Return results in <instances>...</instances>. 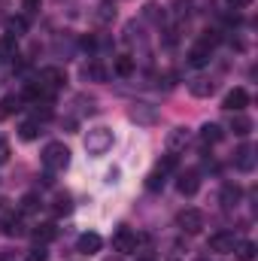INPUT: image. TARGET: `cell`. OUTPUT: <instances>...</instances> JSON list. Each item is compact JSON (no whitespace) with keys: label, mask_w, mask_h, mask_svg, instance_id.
<instances>
[{"label":"cell","mask_w":258,"mask_h":261,"mask_svg":"<svg viewBox=\"0 0 258 261\" xmlns=\"http://www.w3.org/2000/svg\"><path fill=\"white\" fill-rule=\"evenodd\" d=\"M167 143H170V149L186 146V143H189V130H186V128H176L173 134H170V140H167Z\"/></svg>","instance_id":"25"},{"label":"cell","mask_w":258,"mask_h":261,"mask_svg":"<svg viewBox=\"0 0 258 261\" xmlns=\"http://www.w3.org/2000/svg\"><path fill=\"white\" fill-rule=\"evenodd\" d=\"M40 203H43V200H40L37 195H24L21 197V213H37Z\"/></svg>","instance_id":"26"},{"label":"cell","mask_w":258,"mask_h":261,"mask_svg":"<svg viewBox=\"0 0 258 261\" xmlns=\"http://www.w3.org/2000/svg\"><path fill=\"white\" fill-rule=\"evenodd\" d=\"M55 237H58V228H55L52 222H46V225H40V228L34 231V240H37L40 246H46V243H52Z\"/></svg>","instance_id":"16"},{"label":"cell","mask_w":258,"mask_h":261,"mask_svg":"<svg viewBox=\"0 0 258 261\" xmlns=\"http://www.w3.org/2000/svg\"><path fill=\"white\" fill-rule=\"evenodd\" d=\"M176 164H179V158H176V152H167L161 161H158V170L161 173H170V170H176Z\"/></svg>","instance_id":"24"},{"label":"cell","mask_w":258,"mask_h":261,"mask_svg":"<svg viewBox=\"0 0 258 261\" xmlns=\"http://www.w3.org/2000/svg\"><path fill=\"white\" fill-rule=\"evenodd\" d=\"M28 261H46V249H43V246L31 249V252H28Z\"/></svg>","instance_id":"30"},{"label":"cell","mask_w":258,"mask_h":261,"mask_svg":"<svg viewBox=\"0 0 258 261\" xmlns=\"http://www.w3.org/2000/svg\"><path fill=\"white\" fill-rule=\"evenodd\" d=\"M85 76H88V79H94V82H104V79H107V70H104L100 61H91V64L85 67Z\"/></svg>","instance_id":"22"},{"label":"cell","mask_w":258,"mask_h":261,"mask_svg":"<svg viewBox=\"0 0 258 261\" xmlns=\"http://www.w3.org/2000/svg\"><path fill=\"white\" fill-rule=\"evenodd\" d=\"M6 161H9V143L0 140V164H6Z\"/></svg>","instance_id":"33"},{"label":"cell","mask_w":258,"mask_h":261,"mask_svg":"<svg viewBox=\"0 0 258 261\" xmlns=\"http://www.w3.org/2000/svg\"><path fill=\"white\" fill-rule=\"evenodd\" d=\"M216 91V85H213V79H207V76H194L192 82H189V94L192 97H210Z\"/></svg>","instance_id":"13"},{"label":"cell","mask_w":258,"mask_h":261,"mask_svg":"<svg viewBox=\"0 0 258 261\" xmlns=\"http://www.w3.org/2000/svg\"><path fill=\"white\" fill-rule=\"evenodd\" d=\"M18 110H21V97L9 94V97L0 100V116H12V113H18Z\"/></svg>","instance_id":"20"},{"label":"cell","mask_w":258,"mask_h":261,"mask_svg":"<svg viewBox=\"0 0 258 261\" xmlns=\"http://www.w3.org/2000/svg\"><path fill=\"white\" fill-rule=\"evenodd\" d=\"M222 107H225L228 113H243V110L249 107V91H246V88H231V91L225 94Z\"/></svg>","instance_id":"6"},{"label":"cell","mask_w":258,"mask_h":261,"mask_svg":"<svg viewBox=\"0 0 258 261\" xmlns=\"http://www.w3.org/2000/svg\"><path fill=\"white\" fill-rule=\"evenodd\" d=\"M64 82H67V73L61 70V67H43L40 70V85L46 88V91H58V88H64Z\"/></svg>","instance_id":"5"},{"label":"cell","mask_w":258,"mask_h":261,"mask_svg":"<svg viewBox=\"0 0 258 261\" xmlns=\"http://www.w3.org/2000/svg\"><path fill=\"white\" fill-rule=\"evenodd\" d=\"M134 246H137V234H134L131 228H119V231L113 234V249H116V252L131 255V252H134Z\"/></svg>","instance_id":"7"},{"label":"cell","mask_w":258,"mask_h":261,"mask_svg":"<svg viewBox=\"0 0 258 261\" xmlns=\"http://www.w3.org/2000/svg\"><path fill=\"white\" fill-rule=\"evenodd\" d=\"M228 3H231L234 9H249V6H252V0H228Z\"/></svg>","instance_id":"36"},{"label":"cell","mask_w":258,"mask_h":261,"mask_svg":"<svg viewBox=\"0 0 258 261\" xmlns=\"http://www.w3.org/2000/svg\"><path fill=\"white\" fill-rule=\"evenodd\" d=\"M234 243H237L234 231H216V234H210L207 249L210 252H219V255H228V252H234Z\"/></svg>","instance_id":"4"},{"label":"cell","mask_w":258,"mask_h":261,"mask_svg":"<svg viewBox=\"0 0 258 261\" xmlns=\"http://www.w3.org/2000/svg\"><path fill=\"white\" fill-rule=\"evenodd\" d=\"M6 234H12V237H18V234H24V225H21V219H18V216H12V219H6Z\"/></svg>","instance_id":"29"},{"label":"cell","mask_w":258,"mask_h":261,"mask_svg":"<svg viewBox=\"0 0 258 261\" xmlns=\"http://www.w3.org/2000/svg\"><path fill=\"white\" fill-rule=\"evenodd\" d=\"M167 261H183V243H173V249H170Z\"/></svg>","instance_id":"31"},{"label":"cell","mask_w":258,"mask_h":261,"mask_svg":"<svg viewBox=\"0 0 258 261\" xmlns=\"http://www.w3.org/2000/svg\"><path fill=\"white\" fill-rule=\"evenodd\" d=\"M210 58H213V49L207 46V43H194L192 52H189V67H194V70H200V67L210 64Z\"/></svg>","instance_id":"10"},{"label":"cell","mask_w":258,"mask_h":261,"mask_svg":"<svg viewBox=\"0 0 258 261\" xmlns=\"http://www.w3.org/2000/svg\"><path fill=\"white\" fill-rule=\"evenodd\" d=\"M18 137H21V140H28V143H31V140H37V137H40V122H34V119H31V122H21Z\"/></svg>","instance_id":"21"},{"label":"cell","mask_w":258,"mask_h":261,"mask_svg":"<svg viewBox=\"0 0 258 261\" xmlns=\"http://www.w3.org/2000/svg\"><path fill=\"white\" fill-rule=\"evenodd\" d=\"M37 9H40V0H24V12L28 15H34Z\"/></svg>","instance_id":"35"},{"label":"cell","mask_w":258,"mask_h":261,"mask_svg":"<svg viewBox=\"0 0 258 261\" xmlns=\"http://www.w3.org/2000/svg\"><path fill=\"white\" fill-rule=\"evenodd\" d=\"M176 189H179V195H186V197L197 195V189H200V170H183L179 179H176Z\"/></svg>","instance_id":"8"},{"label":"cell","mask_w":258,"mask_h":261,"mask_svg":"<svg viewBox=\"0 0 258 261\" xmlns=\"http://www.w3.org/2000/svg\"><path fill=\"white\" fill-rule=\"evenodd\" d=\"M113 143H116V137H113V128H107V125L88 128V134L82 137V146H85V152H88L91 158L107 155V152L113 149Z\"/></svg>","instance_id":"1"},{"label":"cell","mask_w":258,"mask_h":261,"mask_svg":"<svg viewBox=\"0 0 258 261\" xmlns=\"http://www.w3.org/2000/svg\"><path fill=\"white\" fill-rule=\"evenodd\" d=\"M176 228L183 231V234H200L203 231V213L197 210V206H186L179 216H176Z\"/></svg>","instance_id":"3"},{"label":"cell","mask_w":258,"mask_h":261,"mask_svg":"<svg viewBox=\"0 0 258 261\" xmlns=\"http://www.w3.org/2000/svg\"><path fill=\"white\" fill-rule=\"evenodd\" d=\"M6 31H9L12 37H18V34L28 31V21H24V18H9V21H6Z\"/></svg>","instance_id":"28"},{"label":"cell","mask_w":258,"mask_h":261,"mask_svg":"<svg viewBox=\"0 0 258 261\" xmlns=\"http://www.w3.org/2000/svg\"><path fill=\"white\" fill-rule=\"evenodd\" d=\"M131 122H137V125H155L158 122V110L149 107V103H137L131 110Z\"/></svg>","instance_id":"9"},{"label":"cell","mask_w":258,"mask_h":261,"mask_svg":"<svg viewBox=\"0 0 258 261\" xmlns=\"http://www.w3.org/2000/svg\"><path fill=\"white\" fill-rule=\"evenodd\" d=\"M116 73H119V76H131V73H134V58H131V55H119V58H116Z\"/></svg>","instance_id":"23"},{"label":"cell","mask_w":258,"mask_h":261,"mask_svg":"<svg viewBox=\"0 0 258 261\" xmlns=\"http://www.w3.org/2000/svg\"><path fill=\"white\" fill-rule=\"evenodd\" d=\"M119 176H122V170H119V167L107 170V186H116V182H119Z\"/></svg>","instance_id":"32"},{"label":"cell","mask_w":258,"mask_h":261,"mask_svg":"<svg viewBox=\"0 0 258 261\" xmlns=\"http://www.w3.org/2000/svg\"><path fill=\"white\" fill-rule=\"evenodd\" d=\"M67 164H70V149H67L64 143H46V149H43V167L49 173H58V170H64Z\"/></svg>","instance_id":"2"},{"label":"cell","mask_w":258,"mask_h":261,"mask_svg":"<svg viewBox=\"0 0 258 261\" xmlns=\"http://www.w3.org/2000/svg\"><path fill=\"white\" fill-rule=\"evenodd\" d=\"M107 261H119V258H107Z\"/></svg>","instance_id":"37"},{"label":"cell","mask_w":258,"mask_h":261,"mask_svg":"<svg viewBox=\"0 0 258 261\" xmlns=\"http://www.w3.org/2000/svg\"><path fill=\"white\" fill-rule=\"evenodd\" d=\"M55 216H67L70 210H73V203H70V195H58V200H55Z\"/></svg>","instance_id":"27"},{"label":"cell","mask_w":258,"mask_h":261,"mask_svg":"<svg viewBox=\"0 0 258 261\" xmlns=\"http://www.w3.org/2000/svg\"><path fill=\"white\" fill-rule=\"evenodd\" d=\"M100 246H104V240H100V234H94V231H88V234H82V237L76 240V252H82V255H94Z\"/></svg>","instance_id":"12"},{"label":"cell","mask_w":258,"mask_h":261,"mask_svg":"<svg viewBox=\"0 0 258 261\" xmlns=\"http://www.w3.org/2000/svg\"><path fill=\"white\" fill-rule=\"evenodd\" d=\"M164 182H167V173H161L158 167L146 176V189H149V192H161V189H164Z\"/></svg>","instance_id":"19"},{"label":"cell","mask_w":258,"mask_h":261,"mask_svg":"<svg viewBox=\"0 0 258 261\" xmlns=\"http://www.w3.org/2000/svg\"><path fill=\"white\" fill-rule=\"evenodd\" d=\"M231 130H234L237 137H249V134H252V119L243 116V113H234V119H231Z\"/></svg>","instance_id":"15"},{"label":"cell","mask_w":258,"mask_h":261,"mask_svg":"<svg viewBox=\"0 0 258 261\" xmlns=\"http://www.w3.org/2000/svg\"><path fill=\"white\" fill-rule=\"evenodd\" d=\"M234 164H237V170L252 173V170H255V149H252V146H240L237 155H234Z\"/></svg>","instance_id":"11"},{"label":"cell","mask_w":258,"mask_h":261,"mask_svg":"<svg viewBox=\"0 0 258 261\" xmlns=\"http://www.w3.org/2000/svg\"><path fill=\"white\" fill-rule=\"evenodd\" d=\"M164 43H167V46L176 43V28H167V31H164Z\"/></svg>","instance_id":"34"},{"label":"cell","mask_w":258,"mask_h":261,"mask_svg":"<svg viewBox=\"0 0 258 261\" xmlns=\"http://www.w3.org/2000/svg\"><path fill=\"white\" fill-rule=\"evenodd\" d=\"M222 140H225V130L219 128V125L210 122V125L200 128V143H203V146H216V143H222Z\"/></svg>","instance_id":"14"},{"label":"cell","mask_w":258,"mask_h":261,"mask_svg":"<svg viewBox=\"0 0 258 261\" xmlns=\"http://www.w3.org/2000/svg\"><path fill=\"white\" fill-rule=\"evenodd\" d=\"M240 186L237 182H228V186H222V195H219V200H222V206H234L237 200H240Z\"/></svg>","instance_id":"17"},{"label":"cell","mask_w":258,"mask_h":261,"mask_svg":"<svg viewBox=\"0 0 258 261\" xmlns=\"http://www.w3.org/2000/svg\"><path fill=\"white\" fill-rule=\"evenodd\" d=\"M234 252H237L240 261H252L255 258V243H252V240H237V243H234Z\"/></svg>","instance_id":"18"}]
</instances>
